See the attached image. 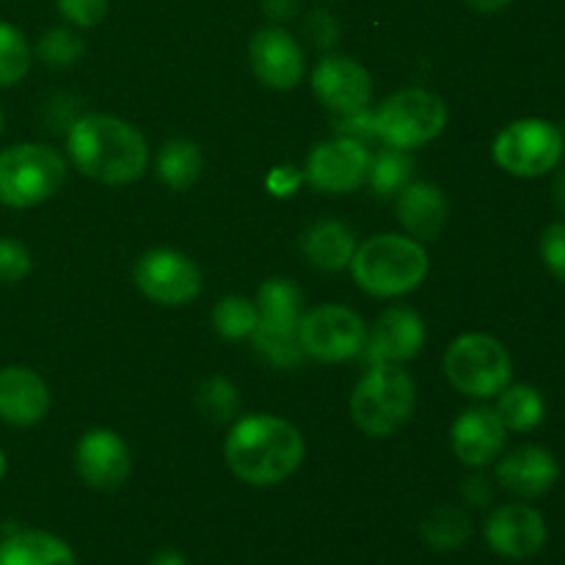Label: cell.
Returning <instances> with one entry per match:
<instances>
[{"label":"cell","mask_w":565,"mask_h":565,"mask_svg":"<svg viewBox=\"0 0 565 565\" xmlns=\"http://www.w3.org/2000/svg\"><path fill=\"white\" fill-rule=\"evenodd\" d=\"M232 475L248 486H276L296 475L307 456L301 430L281 417L252 414L232 425L224 445Z\"/></svg>","instance_id":"1"},{"label":"cell","mask_w":565,"mask_h":565,"mask_svg":"<svg viewBox=\"0 0 565 565\" xmlns=\"http://www.w3.org/2000/svg\"><path fill=\"white\" fill-rule=\"evenodd\" d=\"M66 152L77 171L103 185H127L147 171L149 149L130 121L108 114H86L70 125Z\"/></svg>","instance_id":"2"},{"label":"cell","mask_w":565,"mask_h":565,"mask_svg":"<svg viewBox=\"0 0 565 565\" xmlns=\"http://www.w3.org/2000/svg\"><path fill=\"white\" fill-rule=\"evenodd\" d=\"M351 274L364 292L397 298L417 290L428 276V252L406 235H375L356 246Z\"/></svg>","instance_id":"3"},{"label":"cell","mask_w":565,"mask_h":565,"mask_svg":"<svg viewBox=\"0 0 565 565\" xmlns=\"http://www.w3.org/2000/svg\"><path fill=\"white\" fill-rule=\"evenodd\" d=\"M417 406V384L397 364H373L351 395V414L359 430L386 439L412 419Z\"/></svg>","instance_id":"4"},{"label":"cell","mask_w":565,"mask_h":565,"mask_svg":"<svg viewBox=\"0 0 565 565\" xmlns=\"http://www.w3.org/2000/svg\"><path fill=\"white\" fill-rule=\"evenodd\" d=\"M66 182V160L50 143H14L0 149V204L14 210L47 202Z\"/></svg>","instance_id":"5"},{"label":"cell","mask_w":565,"mask_h":565,"mask_svg":"<svg viewBox=\"0 0 565 565\" xmlns=\"http://www.w3.org/2000/svg\"><path fill=\"white\" fill-rule=\"evenodd\" d=\"M259 323L252 342L274 367H296L301 364L303 351L298 345V323L303 315V296L290 279L263 281L257 292Z\"/></svg>","instance_id":"6"},{"label":"cell","mask_w":565,"mask_h":565,"mask_svg":"<svg viewBox=\"0 0 565 565\" xmlns=\"http://www.w3.org/2000/svg\"><path fill=\"white\" fill-rule=\"evenodd\" d=\"M447 105L428 88H403L373 114L375 138L384 147L417 149L439 138L447 127Z\"/></svg>","instance_id":"7"},{"label":"cell","mask_w":565,"mask_h":565,"mask_svg":"<svg viewBox=\"0 0 565 565\" xmlns=\"http://www.w3.org/2000/svg\"><path fill=\"white\" fill-rule=\"evenodd\" d=\"M445 373L467 397H494L511 384L513 362L508 348L491 334H463L447 348Z\"/></svg>","instance_id":"8"},{"label":"cell","mask_w":565,"mask_h":565,"mask_svg":"<svg viewBox=\"0 0 565 565\" xmlns=\"http://www.w3.org/2000/svg\"><path fill=\"white\" fill-rule=\"evenodd\" d=\"M565 152L563 130L546 119H516L494 138V163L511 177L533 180L561 166Z\"/></svg>","instance_id":"9"},{"label":"cell","mask_w":565,"mask_h":565,"mask_svg":"<svg viewBox=\"0 0 565 565\" xmlns=\"http://www.w3.org/2000/svg\"><path fill=\"white\" fill-rule=\"evenodd\" d=\"M364 342H367V323L362 315L348 307H337V303L309 309L298 323V345L303 356L326 364L359 356L364 351Z\"/></svg>","instance_id":"10"},{"label":"cell","mask_w":565,"mask_h":565,"mask_svg":"<svg viewBox=\"0 0 565 565\" xmlns=\"http://www.w3.org/2000/svg\"><path fill=\"white\" fill-rule=\"evenodd\" d=\"M136 285L160 307H185L202 292V270L185 254L154 248L136 263Z\"/></svg>","instance_id":"11"},{"label":"cell","mask_w":565,"mask_h":565,"mask_svg":"<svg viewBox=\"0 0 565 565\" xmlns=\"http://www.w3.org/2000/svg\"><path fill=\"white\" fill-rule=\"evenodd\" d=\"M370 160L373 154L367 143L340 136L334 141L318 143L309 152L303 177L320 193H351L367 182Z\"/></svg>","instance_id":"12"},{"label":"cell","mask_w":565,"mask_h":565,"mask_svg":"<svg viewBox=\"0 0 565 565\" xmlns=\"http://www.w3.org/2000/svg\"><path fill=\"white\" fill-rule=\"evenodd\" d=\"M312 92L337 116L364 110L373 99V77L348 55H326L312 72Z\"/></svg>","instance_id":"13"},{"label":"cell","mask_w":565,"mask_h":565,"mask_svg":"<svg viewBox=\"0 0 565 565\" xmlns=\"http://www.w3.org/2000/svg\"><path fill=\"white\" fill-rule=\"evenodd\" d=\"M248 61L259 83L276 92H290L303 77V47L285 28H263L248 42Z\"/></svg>","instance_id":"14"},{"label":"cell","mask_w":565,"mask_h":565,"mask_svg":"<svg viewBox=\"0 0 565 565\" xmlns=\"http://www.w3.org/2000/svg\"><path fill=\"white\" fill-rule=\"evenodd\" d=\"M544 516L535 508L524 505V502H511V505H500L486 522V541H489L491 552L508 561H527L535 557L546 544Z\"/></svg>","instance_id":"15"},{"label":"cell","mask_w":565,"mask_h":565,"mask_svg":"<svg viewBox=\"0 0 565 565\" xmlns=\"http://www.w3.org/2000/svg\"><path fill=\"white\" fill-rule=\"evenodd\" d=\"M75 469L92 489H119L130 478L132 458L125 439L108 428H94L81 436L75 447Z\"/></svg>","instance_id":"16"},{"label":"cell","mask_w":565,"mask_h":565,"mask_svg":"<svg viewBox=\"0 0 565 565\" xmlns=\"http://www.w3.org/2000/svg\"><path fill=\"white\" fill-rule=\"evenodd\" d=\"M425 345V323L414 309L392 307L373 323L364 342V359L373 364L412 362Z\"/></svg>","instance_id":"17"},{"label":"cell","mask_w":565,"mask_h":565,"mask_svg":"<svg viewBox=\"0 0 565 565\" xmlns=\"http://www.w3.org/2000/svg\"><path fill=\"white\" fill-rule=\"evenodd\" d=\"M508 428L502 425L500 414L494 408H469L452 423L450 445L452 452L467 467H489L502 456Z\"/></svg>","instance_id":"18"},{"label":"cell","mask_w":565,"mask_h":565,"mask_svg":"<svg viewBox=\"0 0 565 565\" xmlns=\"http://www.w3.org/2000/svg\"><path fill=\"white\" fill-rule=\"evenodd\" d=\"M50 412V390L39 373L22 364L0 370V419L14 428H31Z\"/></svg>","instance_id":"19"},{"label":"cell","mask_w":565,"mask_h":565,"mask_svg":"<svg viewBox=\"0 0 565 565\" xmlns=\"http://www.w3.org/2000/svg\"><path fill=\"white\" fill-rule=\"evenodd\" d=\"M557 478H561L557 458L539 445L516 447L497 467V480H500L502 489L522 497V500L544 497L557 483Z\"/></svg>","instance_id":"20"},{"label":"cell","mask_w":565,"mask_h":565,"mask_svg":"<svg viewBox=\"0 0 565 565\" xmlns=\"http://www.w3.org/2000/svg\"><path fill=\"white\" fill-rule=\"evenodd\" d=\"M450 215L441 188L430 182H408L397 193V221L414 241H436Z\"/></svg>","instance_id":"21"},{"label":"cell","mask_w":565,"mask_h":565,"mask_svg":"<svg viewBox=\"0 0 565 565\" xmlns=\"http://www.w3.org/2000/svg\"><path fill=\"white\" fill-rule=\"evenodd\" d=\"M0 565H77L64 539L47 530H11L0 539Z\"/></svg>","instance_id":"22"},{"label":"cell","mask_w":565,"mask_h":565,"mask_svg":"<svg viewBox=\"0 0 565 565\" xmlns=\"http://www.w3.org/2000/svg\"><path fill=\"white\" fill-rule=\"evenodd\" d=\"M303 257L309 265L320 270H342L351 265L353 252H356V237L340 221H318L309 226L301 241Z\"/></svg>","instance_id":"23"},{"label":"cell","mask_w":565,"mask_h":565,"mask_svg":"<svg viewBox=\"0 0 565 565\" xmlns=\"http://www.w3.org/2000/svg\"><path fill=\"white\" fill-rule=\"evenodd\" d=\"M500 414L502 425L513 434H527L535 430L546 417V403L541 392L530 384H508L500 392V403L494 408Z\"/></svg>","instance_id":"24"},{"label":"cell","mask_w":565,"mask_h":565,"mask_svg":"<svg viewBox=\"0 0 565 565\" xmlns=\"http://www.w3.org/2000/svg\"><path fill=\"white\" fill-rule=\"evenodd\" d=\"M419 535L425 544L436 552H452L461 550L472 535V519L456 505H439L423 519L419 524Z\"/></svg>","instance_id":"25"},{"label":"cell","mask_w":565,"mask_h":565,"mask_svg":"<svg viewBox=\"0 0 565 565\" xmlns=\"http://www.w3.org/2000/svg\"><path fill=\"white\" fill-rule=\"evenodd\" d=\"M202 174V152L188 138H174L158 152V177L171 191H188Z\"/></svg>","instance_id":"26"},{"label":"cell","mask_w":565,"mask_h":565,"mask_svg":"<svg viewBox=\"0 0 565 565\" xmlns=\"http://www.w3.org/2000/svg\"><path fill=\"white\" fill-rule=\"evenodd\" d=\"M414 177V158L408 149L386 147L370 160V185L379 196H397Z\"/></svg>","instance_id":"27"},{"label":"cell","mask_w":565,"mask_h":565,"mask_svg":"<svg viewBox=\"0 0 565 565\" xmlns=\"http://www.w3.org/2000/svg\"><path fill=\"white\" fill-rule=\"evenodd\" d=\"M33 50L25 33L11 22L0 20V88L17 86L31 72Z\"/></svg>","instance_id":"28"},{"label":"cell","mask_w":565,"mask_h":565,"mask_svg":"<svg viewBox=\"0 0 565 565\" xmlns=\"http://www.w3.org/2000/svg\"><path fill=\"white\" fill-rule=\"evenodd\" d=\"M259 323L257 301L243 296H226L213 309V329L226 340H246Z\"/></svg>","instance_id":"29"},{"label":"cell","mask_w":565,"mask_h":565,"mask_svg":"<svg viewBox=\"0 0 565 565\" xmlns=\"http://www.w3.org/2000/svg\"><path fill=\"white\" fill-rule=\"evenodd\" d=\"M83 39L72 28H50L36 44L39 58L53 70H66L83 55Z\"/></svg>","instance_id":"30"},{"label":"cell","mask_w":565,"mask_h":565,"mask_svg":"<svg viewBox=\"0 0 565 565\" xmlns=\"http://www.w3.org/2000/svg\"><path fill=\"white\" fill-rule=\"evenodd\" d=\"M199 408L215 423H230L241 408V395L226 379H207L199 386Z\"/></svg>","instance_id":"31"},{"label":"cell","mask_w":565,"mask_h":565,"mask_svg":"<svg viewBox=\"0 0 565 565\" xmlns=\"http://www.w3.org/2000/svg\"><path fill=\"white\" fill-rule=\"evenodd\" d=\"M33 268L28 246L17 237H0V285H17Z\"/></svg>","instance_id":"32"},{"label":"cell","mask_w":565,"mask_h":565,"mask_svg":"<svg viewBox=\"0 0 565 565\" xmlns=\"http://www.w3.org/2000/svg\"><path fill=\"white\" fill-rule=\"evenodd\" d=\"M541 257L555 279L565 281V221L550 224L541 235Z\"/></svg>","instance_id":"33"},{"label":"cell","mask_w":565,"mask_h":565,"mask_svg":"<svg viewBox=\"0 0 565 565\" xmlns=\"http://www.w3.org/2000/svg\"><path fill=\"white\" fill-rule=\"evenodd\" d=\"M64 20L77 28H97L108 14V0H58Z\"/></svg>","instance_id":"34"},{"label":"cell","mask_w":565,"mask_h":565,"mask_svg":"<svg viewBox=\"0 0 565 565\" xmlns=\"http://www.w3.org/2000/svg\"><path fill=\"white\" fill-rule=\"evenodd\" d=\"M303 33H307V36L312 39V44H318V47H331V44H337V39H340V25H337V20L329 11H312V14L307 17V22H303Z\"/></svg>","instance_id":"35"},{"label":"cell","mask_w":565,"mask_h":565,"mask_svg":"<svg viewBox=\"0 0 565 565\" xmlns=\"http://www.w3.org/2000/svg\"><path fill=\"white\" fill-rule=\"evenodd\" d=\"M337 130H340L342 138H353V141L367 143L370 138H375L373 114L364 108V110H356V114L340 116V121H337Z\"/></svg>","instance_id":"36"},{"label":"cell","mask_w":565,"mask_h":565,"mask_svg":"<svg viewBox=\"0 0 565 565\" xmlns=\"http://www.w3.org/2000/svg\"><path fill=\"white\" fill-rule=\"evenodd\" d=\"M301 182H303V171L292 169V166H279V169L270 171L268 177V188L276 193V196H290Z\"/></svg>","instance_id":"37"},{"label":"cell","mask_w":565,"mask_h":565,"mask_svg":"<svg viewBox=\"0 0 565 565\" xmlns=\"http://www.w3.org/2000/svg\"><path fill=\"white\" fill-rule=\"evenodd\" d=\"M298 6H301V0H263V11L274 22L292 20L298 14Z\"/></svg>","instance_id":"38"},{"label":"cell","mask_w":565,"mask_h":565,"mask_svg":"<svg viewBox=\"0 0 565 565\" xmlns=\"http://www.w3.org/2000/svg\"><path fill=\"white\" fill-rule=\"evenodd\" d=\"M463 494H467V500L472 505H486L491 500V486L486 483V478H467Z\"/></svg>","instance_id":"39"},{"label":"cell","mask_w":565,"mask_h":565,"mask_svg":"<svg viewBox=\"0 0 565 565\" xmlns=\"http://www.w3.org/2000/svg\"><path fill=\"white\" fill-rule=\"evenodd\" d=\"M149 565H188V561L180 550H171V546H166V550L154 552V557L149 561Z\"/></svg>","instance_id":"40"},{"label":"cell","mask_w":565,"mask_h":565,"mask_svg":"<svg viewBox=\"0 0 565 565\" xmlns=\"http://www.w3.org/2000/svg\"><path fill=\"white\" fill-rule=\"evenodd\" d=\"M467 3L472 6L475 11H480V14H497V11L508 9L513 0H467Z\"/></svg>","instance_id":"41"},{"label":"cell","mask_w":565,"mask_h":565,"mask_svg":"<svg viewBox=\"0 0 565 565\" xmlns=\"http://www.w3.org/2000/svg\"><path fill=\"white\" fill-rule=\"evenodd\" d=\"M555 204L565 213V169L557 174V180H555Z\"/></svg>","instance_id":"42"},{"label":"cell","mask_w":565,"mask_h":565,"mask_svg":"<svg viewBox=\"0 0 565 565\" xmlns=\"http://www.w3.org/2000/svg\"><path fill=\"white\" fill-rule=\"evenodd\" d=\"M3 475H6V452L0 450V480H3Z\"/></svg>","instance_id":"43"},{"label":"cell","mask_w":565,"mask_h":565,"mask_svg":"<svg viewBox=\"0 0 565 565\" xmlns=\"http://www.w3.org/2000/svg\"><path fill=\"white\" fill-rule=\"evenodd\" d=\"M3 127H6V116H3V108H0V132H3Z\"/></svg>","instance_id":"44"}]
</instances>
